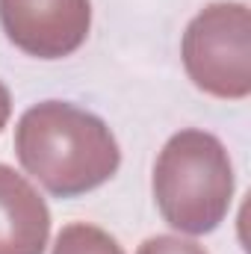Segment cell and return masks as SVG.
I'll return each mask as SVG.
<instances>
[{
  "mask_svg": "<svg viewBox=\"0 0 251 254\" xmlns=\"http://www.w3.org/2000/svg\"><path fill=\"white\" fill-rule=\"evenodd\" d=\"M54 254H125L122 246L101 228L86 225V222H74L60 231Z\"/></svg>",
  "mask_w": 251,
  "mask_h": 254,
  "instance_id": "8992f818",
  "label": "cell"
},
{
  "mask_svg": "<svg viewBox=\"0 0 251 254\" xmlns=\"http://www.w3.org/2000/svg\"><path fill=\"white\" fill-rule=\"evenodd\" d=\"M51 213L39 192L15 169L0 166V254H42Z\"/></svg>",
  "mask_w": 251,
  "mask_h": 254,
  "instance_id": "5b68a950",
  "label": "cell"
},
{
  "mask_svg": "<svg viewBox=\"0 0 251 254\" xmlns=\"http://www.w3.org/2000/svg\"><path fill=\"white\" fill-rule=\"evenodd\" d=\"M234 195V169L225 145L204 130L175 133L154 166V198L163 219L184 234L213 231Z\"/></svg>",
  "mask_w": 251,
  "mask_h": 254,
  "instance_id": "7a4b0ae2",
  "label": "cell"
},
{
  "mask_svg": "<svg viewBox=\"0 0 251 254\" xmlns=\"http://www.w3.org/2000/svg\"><path fill=\"white\" fill-rule=\"evenodd\" d=\"M184 63L198 89L243 98L251 89L249 12L243 3L207 6L184 36Z\"/></svg>",
  "mask_w": 251,
  "mask_h": 254,
  "instance_id": "3957f363",
  "label": "cell"
},
{
  "mask_svg": "<svg viewBox=\"0 0 251 254\" xmlns=\"http://www.w3.org/2000/svg\"><path fill=\"white\" fill-rule=\"evenodd\" d=\"M15 151L27 175L57 198L104 187L122 163L113 130L95 113L65 101L30 107L15 127Z\"/></svg>",
  "mask_w": 251,
  "mask_h": 254,
  "instance_id": "6da1fadb",
  "label": "cell"
},
{
  "mask_svg": "<svg viewBox=\"0 0 251 254\" xmlns=\"http://www.w3.org/2000/svg\"><path fill=\"white\" fill-rule=\"evenodd\" d=\"M0 24L15 48L39 60L74 54L92 24L89 0H0Z\"/></svg>",
  "mask_w": 251,
  "mask_h": 254,
  "instance_id": "277c9868",
  "label": "cell"
},
{
  "mask_svg": "<svg viewBox=\"0 0 251 254\" xmlns=\"http://www.w3.org/2000/svg\"><path fill=\"white\" fill-rule=\"evenodd\" d=\"M136 254H207L198 243L181 240V237H154L139 246Z\"/></svg>",
  "mask_w": 251,
  "mask_h": 254,
  "instance_id": "52a82bcc",
  "label": "cell"
},
{
  "mask_svg": "<svg viewBox=\"0 0 251 254\" xmlns=\"http://www.w3.org/2000/svg\"><path fill=\"white\" fill-rule=\"evenodd\" d=\"M9 113H12V98H9V89L0 83V130L9 122Z\"/></svg>",
  "mask_w": 251,
  "mask_h": 254,
  "instance_id": "ba28073f",
  "label": "cell"
}]
</instances>
